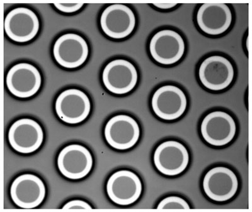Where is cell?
<instances>
[{"instance_id":"21","label":"cell","mask_w":252,"mask_h":212,"mask_svg":"<svg viewBox=\"0 0 252 212\" xmlns=\"http://www.w3.org/2000/svg\"><path fill=\"white\" fill-rule=\"evenodd\" d=\"M63 209L92 210V207L91 205H89V204H88V203L85 202V201L75 200L66 203V204L63 206Z\"/></svg>"},{"instance_id":"15","label":"cell","mask_w":252,"mask_h":212,"mask_svg":"<svg viewBox=\"0 0 252 212\" xmlns=\"http://www.w3.org/2000/svg\"><path fill=\"white\" fill-rule=\"evenodd\" d=\"M92 154L85 147L71 144L65 147L58 157V167L64 177L80 180L86 177L93 167Z\"/></svg>"},{"instance_id":"17","label":"cell","mask_w":252,"mask_h":212,"mask_svg":"<svg viewBox=\"0 0 252 212\" xmlns=\"http://www.w3.org/2000/svg\"><path fill=\"white\" fill-rule=\"evenodd\" d=\"M56 114L64 122L77 124L89 117L91 103L84 92L77 89L65 90L56 99Z\"/></svg>"},{"instance_id":"3","label":"cell","mask_w":252,"mask_h":212,"mask_svg":"<svg viewBox=\"0 0 252 212\" xmlns=\"http://www.w3.org/2000/svg\"><path fill=\"white\" fill-rule=\"evenodd\" d=\"M198 77L206 89L220 91L228 88L235 79L232 63L224 56H209L202 61L198 69Z\"/></svg>"},{"instance_id":"19","label":"cell","mask_w":252,"mask_h":212,"mask_svg":"<svg viewBox=\"0 0 252 212\" xmlns=\"http://www.w3.org/2000/svg\"><path fill=\"white\" fill-rule=\"evenodd\" d=\"M157 209H190L189 203L183 198L169 196L161 200L157 207Z\"/></svg>"},{"instance_id":"9","label":"cell","mask_w":252,"mask_h":212,"mask_svg":"<svg viewBox=\"0 0 252 212\" xmlns=\"http://www.w3.org/2000/svg\"><path fill=\"white\" fill-rule=\"evenodd\" d=\"M101 29L108 37L114 39L129 36L136 26L133 11L124 4H112L103 11L100 20Z\"/></svg>"},{"instance_id":"13","label":"cell","mask_w":252,"mask_h":212,"mask_svg":"<svg viewBox=\"0 0 252 212\" xmlns=\"http://www.w3.org/2000/svg\"><path fill=\"white\" fill-rule=\"evenodd\" d=\"M46 189L40 178L32 174H24L15 178L10 187V197L20 208L32 209L44 202Z\"/></svg>"},{"instance_id":"20","label":"cell","mask_w":252,"mask_h":212,"mask_svg":"<svg viewBox=\"0 0 252 212\" xmlns=\"http://www.w3.org/2000/svg\"><path fill=\"white\" fill-rule=\"evenodd\" d=\"M54 5L58 10L64 13H74L80 10L84 5V3H54Z\"/></svg>"},{"instance_id":"7","label":"cell","mask_w":252,"mask_h":212,"mask_svg":"<svg viewBox=\"0 0 252 212\" xmlns=\"http://www.w3.org/2000/svg\"><path fill=\"white\" fill-rule=\"evenodd\" d=\"M143 183L136 173L121 170L112 174L108 180V197L114 204L128 206L136 203L143 193Z\"/></svg>"},{"instance_id":"5","label":"cell","mask_w":252,"mask_h":212,"mask_svg":"<svg viewBox=\"0 0 252 212\" xmlns=\"http://www.w3.org/2000/svg\"><path fill=\"white\" fill-rule=\"evenodd\" d=\"M188 101L185 93L175 85H164L154 92L151 100L153 112L158 118L173 121L184 116Z\"/></svg>"},{"instance_id":"22","label":"cell","mask_w":252,"mask_h":212,"mask_svg":"<svg viewBox=\"0 0 252 212\" xmlns=\"http://www.w3.org/2000/svg\"><path fill=\"white\" fill-rule=\"evenodd\" d=\"M155 7L161 9V10H168V9L173 8L178 5L177 3H153Z\"/></svg>"},{"instance_id":"16","label":"cell","mask_w":252,"mask_h":212,"mask_svg":"<svg viewBox=\"0 0 252 212\" xmlns=\"http://www.w3.org/2000/svg\"><path fill=\"white\" fill-rule=\"evenodd\" d=\"M89 48L86 40L75 33L61 36L55 43L53 56L61 66L67 69L77 68L86 61Z\"/></svg>"},{"instance_id":"10","label":"cell","mask_w":252,"mask_h":212,"mask_svg":"<svg viewBox=\"0 0 252 212\" xmlns=\"http://www.w3.org/2000/svg\"><path fill=\"white\" fill-rule=\"evenodd\" d=\"M138 71L133 64L125 60L112 61L102 73L104 87L112 93L122 95L132 91L138 82Z\"/></svg>"},{"instance_id":"1","label":"cell","mask_w":252,"mask_h":212,"mask_svg":"<svg viewBox=\"0 0 252 212\" xmlns=\"http://www.w3.org/2000/svg\"><path fill=\"white\" fill-rule=\"evenodd\" d=\"M235 172L226 166H216L204 175L202 186L205 195L213 202L224 203L232 199L239 189Z\"/></svg>"},{"instance_id":"14","label":"cell","mask_w":252,"mask_h":212,"mask_svg":"<svg viewBox=\"0 0 252 212\" xmlns=\"http://www.w3.org/2000/svg\"><path fill=\"white\" fill-rule=\"evenodd\" d=\"M39 28L37 15L28 8L13 9L4 18V31L8 38L16 42L31 41L37 35Z\"/></svg>"},{"instance_id":"4","label":"cell","mask_w":252,"mask_h":212,"mask_svg":"<svg viewBox=\"0 0 252 212\" xmlns=\"http://www.w3.org/2000/svg\"><path fill=\"white\" fill-rule=\"evenodd\" d=\"M201 134L205 142L213 147H224L235 139L237 127L233 117L228 113L217 110L202 119Z\"/></svg>"},{"instance_id":"18","label":"cell","mask_w":252,"mask_h":212,"mask_svg":"<svg viewBox=\"0 0 252 212\" xmlns=\"http://www.w3.org/2000/svg\"><path fill=\"white\" fill-rule=\"evenodd\" d=\"M196 22L199 28L207 35H222L232 24V12L226 4H202L197 12Z\"/></svg>"},{"instance_id":"12","label":"cell","mask_w":252,"mask_h":212,"mask_svg":"<svg viewBox=\"0 0 252 212\" xmlns=\"http://www.w3.org/2000/svg\"><path fill=\"white\" fill-rule=\"evenodd\" d=\"M40 72L33 65L22 62L11 67L6 76V85L13 96L28 98L35 95L41 87Z\"/></svg>"},{"instance_id":"11","label":"cell","mask_w":252,"mask_h":212,"mask_svg":"<svg viewBox=\"0 0 252 212\" xmlns=\"http://www.w3.org/2000/svg\"><path fill=\"white\" fill-rule=\"evenodd\" d=\"M8 140L17 152L31 154L39 150L43 143L44 132L37 121L22 119L15 121L9 128Z\"/></svg>"},{"instance_id":"2","label":"cell","mask_w":252,"mask_h":212,"mask_svg":"<svg viewBox=\"0 0 252 212\" xmlns=\"http://www.w3.org/2000/svg\"><path fill=\"white\" fill-rule=\"evenodd\" d=\"M157 170L166 177L181 175L190 162V155L186 147L176 141H166L157 147L153 156Z\"/></svg>"},{"instance_id":"6","label":"cell","mask_w":252,"mask_h":212,"mask_svg":"<svg viewBox=\"0 0 252 212\" xmlns=\"http://www.w3.org/2000/svg\"><path fill=\"white\" fill-rule=\"evenodd\" d=\"M185 51L183 37L177 31L170 29L157 31L150 40L151 56L155 61L163 66L176 64L183 58Z\"/></svg>"},{"instance_id":"8","label":"cell","mask_w":252,"mask_h":212,"mask_svg":"<svg viewBox=\"0 0 252 212\" xmlns=\"http://www.w3.org/2000/svg\"><path fill=\"white\" fill-rule=\"evenodd\" d=\"M141 130L138 121L132 117L118 115L107 121L104 136L110 146L119 151L133 148L140 138Z\"/></svg>"}]
</instances>
